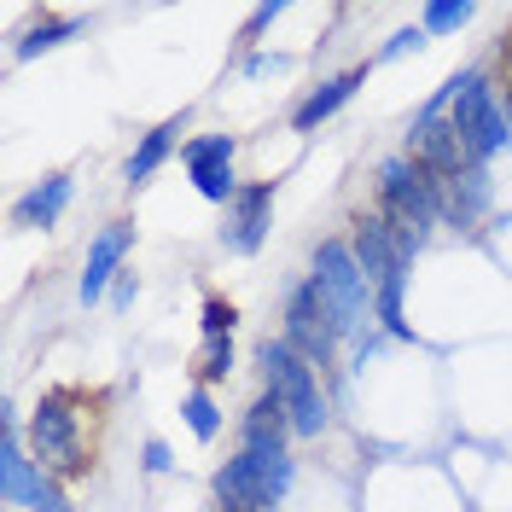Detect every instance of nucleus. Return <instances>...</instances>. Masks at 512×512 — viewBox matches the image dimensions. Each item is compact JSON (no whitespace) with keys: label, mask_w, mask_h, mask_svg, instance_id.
Wrapping results in <instances>:
<instances>
[{"label":"nucleus","mask_w":512,"mask_h":512,"mask_svg":"<svg viewBox=\"0 0 512 512\" xmlns=\"http://www.w3.org/2000/svg\"><path fill=\"white\" fill-rule=\"evenodd\" d=\"M30 443H35V466H53L64 478H82L88 460L76 443V414H70V396H47L30 419Z\"/></svg>","instance_id":"6"},{"label":"nucleus","mask_w":512,"mask_h":512,"mask_svg":"<svg viewBox=\"0 0 512 512\" xmlns=\"http://www.w3.org/2000/svg\"><path fill=\"white\" fill-rule=\"evenodd\" d=\"M408 158L425 175H437V181H460L466 169H478L472 152H466V140H460V128L443 123V117H419L414 134H408Z\"/></svg>","instance_id":"7"},{"label":"nucleus","mask_w":512,"mask_h":512,"mask_svg":"<svg viewBox=\"0 0 512 512\" xmlns=\"http://www.w3.org/2000/svg\"><path fill=\"white\" fill-rule=\"evenodd\" d=\"M187 175L210 204H233V198H239V181H233V134H204V140H192Z\"/></svg>","instance_id":"9"},{"label":"nucleus","mask_w":512,"mask_h":512,"mask_svg":"<svg viewBox=\"0 0 512 512\" xmlns=\"http://www.w3.org/2000/svg\"><path fill=\"white\" fill-rule=\"evenodd\" d=\"M233 216L222 227V245L239 256H251L262 245V233H268V210H274V181H256V187H239V198L227 204Z\"/></svg>","instance_id":"10"},{"label":"nucleus","mask_w":512,"mask_h":512,"mask_svg":"<svg viewBox=\"0 0 512 512\" xmlns=\"http://www.w3.org/2000/svg\"><path fill=\"white\" fill-rule=\"evenodd\" d=\"M198 373H204V379H227V373H233V344H227V338H204Z\"/></svg>","instance_id":"21"},{"label":"nucleus","mask_w":512,"mask_h":512,"mask_svg":"<svg viewBox=\"0 0 512 512\" xmlns=\"http://www.w3.org/2000/svg\"><path fill=\"white\" fill-rule=\"evenodd\" d=\"M262 384H268V396H280V408H286L297 437H320V425H326V396H320L315 367L291 350L286 338H268V344H262Z\"/></svg>","instance_id":"1"},{"label":"nucleus","mask_w":512,"mask_h":512,"mask_svg":"<svg viewBox=\"0 0 512 512\" xmlns=\"http://www.w3.org/2000/svg\"><path fill=\"white\" fill-rule=\"evenodd\" d=\"M64 204H70V175H47V181L12 210V222L18 227H53L64 216Z\"/></svg>","instance_id":"15"},{"label":"nucleus","mask_w":512,"mask_h":512,"mask_svg":"<svg viewBox=\"0 0 512 512\" xmlns=\"http://www.w3.org/2000/svg\"><path fill=\"white\" fill-rule=\"evenodd\" d=\"M227 332H233V303L210 297L204 303V338H227Z\"/></svg>","instance_id":"22"},{"label":"nucleus","mask_w":512,"mask_h":512,"mask_svg":"<svg viewBox=\"0 0 512 512\" xmlns=\"http://www.w3.org/2000/svg\"><path fill=\"white\" fill-rule=\"evenodd\" d=\"M76 35V18H53V24H35L24 41H18V59H35V53H47V47H59Z\"/></svg>","instance_id":"18"},{"label":"nucleus","mask_w":512,"mask_h":512,"mask_svg":"<svg viewBox=\"0 0 512 512\" xmlns=\"http://www.w3.org/2000/svg\"><path fill=\"white\" fill-rule=\"evenodd\" d=\"M448 123L460 128V140H466V152H472V163H478V169L512 140V117L495 105V94H489V76H483V70L454 76V105H448Z\"/></svg>","instance_id":"2"},{"label":"nucleus","mask_w":512,"mask_h":512,"mask_svg":"<svg viewBox=\"0 0 512 512\" xmlns=\"http://www.w3.org/2000/svg\"><path fill=\"white\" fill-rule=\"evenodd\" d=\"M181 414H187V425H192V437H198V443H210V437L222 431V414H216V402H210L204 390H192V396H187V408H181Z\"/></svg>","instance_id":"19"},{"label":"nucleus","mask_w":512,"mask_h":512,"mask_svg":"<svg viewBox=\"0 0 512 512\" xmlns=\"http://www.w3.org/2000/svg\"><path fill=\"white\" fill-rule=\"evenodd\" d=\"M379 192H384V216L390 222H408V227H425L443 216V181L425 175L414 158H390L379 169Z\"/></svg>","instance_id":"5"},{"label":"nucleus","mask_w":512,"mask_h":512,"mask_svg":"<svg viewBox=\"0 0 512 512\" xmlns=\"http://www.w3.org/2000/svg\"><path fill=\"white\" fill-rule=\"evenodd\" d=\"M466 18H472V6H466V0H443V6H425V30H431V35L460 30Z\"/></svg>","instance_id":"20"},{"label":"nucleus","mask_w":512,"mask_h":512,"mask_svg":"<svg viewBox=\"0 0 512 512\" xmlns=\"http://www.w3.org/2000/svg\"><path fill=\"white\" fill-rule=\"evenodd\" d=\"M361 76H367V70H344V76L320 82L315 94H309L303 105H297V117H291V123H297V134H309V128L326 123V117H332V111H338V105H344V99H350L355 88H361Z\"/></svg>","instance_id":"14"},{"label":"nucleus","mask_w":512,"mask_h":512,"mask_svg":"<svg viewBox=\"0 0 512 512\" xmlns=\"http://www.w3.org/2000/svg\"><path fill=\"white\" fill-rule=\"evenodd\" d=\"M216 495H222V512H274L268 489H262V472H256V460L245 448L216 472Z\"/></svg>","instance_id":"11"},{"label":"nucleus","mask_w":512,"mask_h":512,"mask_svg":"<svg viewBox=\"0 0 512 512\" xmlns=\"http://www.w3.org/2000/svg\"><path fill=\"white\" fill-rule=\"evenodd\" d=\"M35 483H41V466H35V460H24V448H18V425L6 419V437H0V489H6V501L30 507Z\"/></svg>","instance_id":"13"},{"label":"nucleus","mask_w":512,"mask_h":512,"mask_svg":"<svg viewBox=\"0 0 512 512\" xmlns=\"http://www.w3.org/2000/svg\"><path fill=\"white\" fill-rule=\"evenodd\" d=\"M146 472H169V448L163 443H146Z\"/></svg>","instance_id":"25"},{"label":"nucleus","mask_w":512,"mask_h":512,"mask_svg":"<svg viewBox=\"0 0 512 512\" xmlns=\"http://www.w3.org/2000/svg\"><path fill=\"white\" fill-rule=\"evenodd\" d=\"M274 18H280V6H256V12H251V35L262 30V24H274Z\"/></svg>","instance_id":"26"},{"label":"nucleus","mask_w":512,"mask_h":512,"mask_svg":"<svg viewBox=\"0 0 512 512\" xmlns=\"http://www.w3.org/2000/svg\"><path fill=\"white\" fill-rule=\"evenodd\" d=\"M350 251H355V262H361V274H367V286L379 291V320L390 332H402V280H408V262L396 256L390 222H384V216H361Z\"/></svg>","instance_id":"3"},{"label":"nucleus","mask_w":512,"mask_h":512,"mask_svg":"<svg viewBox=\"0 0 512 512\" xmlns=\"http://www.w3.org/2000/svg\"><path fill=\"white\" fill-rule=\"evenodd\" d=\"M175 134H181V117H169V123H158L140 146H134V158H128L123 181L128 187H140V181H152V169H158L163 158H169V146H175Z\"/></svg>","instance_id":"16"},{"label":"nucleus","mask_w":512,"mask_h":512,"mask_svg":"<svg viewBox=\"0 0 512 512\" xmlns=\"http://www.w3.org/2000/svg\"><path fill=\"white\" fill-rule=\"evenodd\" d=\"M123 256H128V227L123 222L99 227L94 251H88V268H82V303H99L105 297V286H111V274H117Z\"/></svg>","instance_id":"12"},{"label":"nucleus","mask_w":512,"mask_h":512,"mask_svg":"<svg viewBox=\"0 0 512 512\" xmlns=\"http://www.w3.org/2000/svg\"><path fill=\"white\" fill-rule=\"evenodd\" d=\"M286 344L303 355L309 367H326V355H332V344H338V326H332V315H326L315 280L291 297V309H286Z\"/></svg>","instance_id":"8"},{"label":"nucleus","mask_w":512,"mask_h":512,"mask_svg":"<svg viewBox=\"0 0 512 512\" xmlns=\"http://www.w3.org/2000/svg\"><path fill=\"white\" fill-rule=\"evenodd\" d=\"M315 291H320V303H326V315H332V326H338V338L361 326L373 286H367V274H361V262H355V251L344 239H326L315 251Z\"/></svg>","instance_id":"4"},{"label":"nucleus","mask_w":512,"mask_h":512,"mask_svg":"<svg viewBox=\"0 0 512 512\" xmlns=\"http://www.w3.org/2000/svg\"><path fill=\"white\" fill-rule=\"evenodd\" d=\"M448 216H454V222L466 227V222H478V210L483 204H489V175H483V169H466V175H460V181H448Z\"/></svg>","instance_id":"17"},{"label":"nucleus","mask_w":512,"mask_h":512,"mask_svg":"<svg viewBox=\"0 0 512 512\" xmlns=\"http://www.w3.org/2000/svg\"><path fill=\"white\" fill-rule=\"evenodd\" d=\"M30 507H35V512H70V507H64V495H59V489H53V483H47V478L35 483Z\"/></svg>","instance_id":"23"},{"label":"nucleus","mask_w":512,"mask_h":512,"mask_svg":"<svg viewBox=\"0 0 512 512\" xmlns=\"http://www.w3.org/2000/svg\"><path fill=\"white\" fill-rule=\"evenodd\" d=\"M408 47H425V30H402V35H390V47H384V53L396 59V53H408Z\"/></svg>","instance_id":"24"}]
</instances>
